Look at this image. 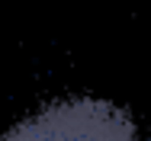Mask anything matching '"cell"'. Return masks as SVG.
<instances>
[{
    "label": "cell",
    "instance_id": "cell-1",
    "mask_svg": "<svg viewBox=\"0 0 151 141\" xmlns=\"http://www.w3.org/2000/svg\"><path fill=\"white\" fill-rule=\"evenodd\" d=\"M0 141H142L132 115L96 96H74L19 119Z\"/></svg>",
    "mask_w": 151,
    "mask_h": 141
}]
</instances>
